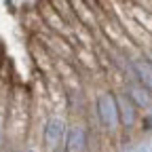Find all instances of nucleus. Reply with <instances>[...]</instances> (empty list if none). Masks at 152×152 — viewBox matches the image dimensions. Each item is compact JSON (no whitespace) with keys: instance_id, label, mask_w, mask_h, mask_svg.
I'll return each mask as SVG.
<instances>
[{"instance_id":"obj_4","label":"nucleus","mask_w":152,"mask_h":152,"mask_svg":"<svg viewBox=\"0 0 152 152\" xmlns=\"http://www.w3.org/2000/svg\"><path fill=\"white\" fill-rule=\"evenodd\" d=\"M114 89V87H112ZM116 93V104H118V116H121V133H123V140H127L133 131L140 129V121H142V110L131 102V97L127 95V91L123 87L114 89Z\"/></svg>"},{"instance_id":"obj_11","label":"nucleus","mask_w":152,"mask_h":152,"mask_svg":"<svg viewBox=\"0 0 152 152\" xmlns=\"http://www.w3.org/2000/svg\"><path fill=\"white\" fill-rule=\"evenodd\" d=\"M148 112H152V104H150V110H148Z\"/></svg>"},{"instance_id":"obj_3","label":"nucleus","mask_w":152,"mask_h":152,"mask_svg":"<svg viewBox=\"0 0 152 152\" xmlns=\"http://www.w3.org/2000/svg\"><path fill=\"white\" fill-rule=\"evenodd\" d=\"M91 142H93V131L89 118H70L66 140H64V150L66 152H91Z\"/></svg>"},{"instance_id":"obj_1","label":"nucleus","mask_w":152,"mask_h":152,"mask_svg":"<svg viewBox=\"0 0 152 152\" xmlns=\"http://www.w3.org/2000/svg\"><path fill=\"white\" fill-rule=\"evenodd\" d=\"M91 95V110L89 116L99 129L102 137L108 142H114L123 137L121 133V116H118V104H116V93L108 83H102L89 91Z\"/></svg>"},{"instance_id":"obj_6","label":"nucleus","mask_w":152,"mask_h":152,"mask_svg":"<svg viewBox=\"0 0 152 152\" xmlns=\"http://www.w3.org/2000/svg\"><path fill=\"white\" fill-rule=\"evenodd\" d=\"M131 68H133V78L152 91V61L142 53V49L131 53Z\"/></svg>"},{"instance_id":"obj_10","label":"nucleus","mask_w":152,"mask_h":152,"mask_svg":"<svg viewBox=\"0 0 152 152\" xmlns=\"http://www.w3.org/2000/svg\"><path fill=\"white\" fill-rule=\"evenodd\" d=\"M55 152H66V150H64V146H61V148H59V150H55Z\"/></svg>"},{"instance_id":"obj_9","label":"nucleus","mask_w":152,"mask_h":152,"mask_svg":"<svg viewBox=\"0 0 152 152\" xmlns=\"http://www.w3.org/2000/svg\"><path fill=\"white\" fill-rule=\"evenodd\" d=\"M142 53H144V55H146V57H148V59H150V61H152V42H150V45H148V47H144V49H142Z\"/></svg>"},{"instance_id":"obj_8","label":"nucleus","mask_w":152,"mask_h":152,"mask_svg":"<svg viewBox=\"0 0 152 152\" xmlns=\"http://www.w3.org/2000/svg\"><path fill=\"white\" fill-rule=\"evenodd\" d=\"M21 152H42V150H40V144H36V146H32L30 142H26V144L21 146Z\"/></svg>"},{"instance_id":"obj_7","label":"nucleus","mask_w":152,"mask_h":152,"mask_svg":"<svg viewBox=\"0 0 152 152\" xmlns=\"http://www.w3.org/2000/svg\"><path fill=\"white\" fill-rule=\"evenodd\" d=\"M140 131H142V133H152V112H144V114H142Z\"/></svg>"},{"instance_id":"obj_2","label":"nucleus","mask_w":152,"mask_h":152,"mask_svg":"<svg viewBox=\"0 0 152 152\" xmlns=\"http://www.w3.org/2000/svg\"><path fill=\"white\" fill-rule=\"evenodd\" d=\"M68 123H70V116L66 110H51L49 112V116L40 125V137H38V144H40L42 152H55L64 146Z\"/></svg>"},{"instance_id":"obj_5","label":"nucleus","mask_w":152,"mask_h":152,"mask_svg":"<svg viewBox=\"0 0 152 152\" xmlns=\"http://www.w3.org/2000/svg\"><path fill=\"white\" fill-rule=\"evenodd\" d=\"M123 89L127 91V95L131 97V102L135 104L142 112H148L150 110V104H152V91L148 87H144L140 80L131 78V80H125L123 83Z\"/></svg>"}]
</instances>
